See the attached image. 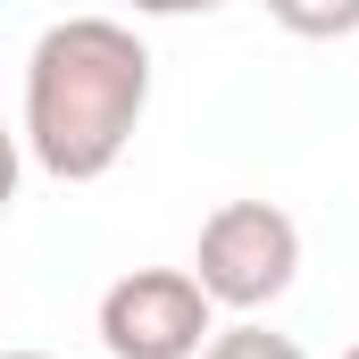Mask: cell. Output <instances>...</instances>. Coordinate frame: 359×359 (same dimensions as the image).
Returning <instances> with one entry per match:
<instances>
[{"label": "cell", "mask_w": 359, "mask_h": 359, "mask_svg": "<svg viewBox=\"0 0 359 359\" xmlns=\"http://www.w3.org/2000/svg\"><path fill=\"white\" fill-rule=\"evenodd\" d=\"M151 109V50L117 17H59L25 59V151L59 184H100Z\"/></svg>", "instance_id": "obj_1"}, {"label": "cell", "mask_w": 359, "mask_h": 359, "mask_svg": "<svg viewBox=\"0 0 359 359\" xmlns=\"http://www.w3.org/2000/svg\"><path fill=\"white\" fill-rule=\"evenodd\" d=\"M192 276L217 309H268L292 292L301 276V226L276 209V201H217L201 217V251H192Z\"/></svg>", "instance_id": "obj_2"}, {"label": "cell", "mask_w": 359, "mask_h": 359, "mask_svg": "<svg viewBox=\"0 0 359 359\" xmlns=\"http://www.w3.org/2000/svg\"><path fill=\"white\" fill-rule=\"evenodd\" d=\"M217 301L201 292L192 268H134L100 292V343L109 359H201Z\"/></svg>", "instance_id": "obj_3"}, {"label": "cell", "mask_w": 359, "mask_h": 359, "mask_svg": "<svg viewBox=\"0 0 359 359\" xmlns=\"http://www.w3.org/2000/svg\"><path fill=\"white\" fill-rule=\"evenodd\" d=\"M268 17L301 42H343L359 34V0H268Z\"/></svg>", "instance_id": "obj_4"}, {"label": "cell", "mask_w": 359, "mask_h": 359, "mask_svg": "<svg viewBox=\"0 0 359 359\" xmlns=\"http://www.w3.org/2000/svg\"><path fill=\"white\" fill-rule=\"evenodd\" d=\"M201 359H301V343H292V334H268V326H251V318H243V326L209 334Z\"/></svg>", "instance_id": "obj_5"}, {"label": "cell", "mask_w": 359, "mask_h": 359, "mask_svg": "<svg viewBox=\"0 0 359 359\" xmlns=\"http://www.w3.org/2000/svg\"><path fill=\"white\" fill-rule=\"evenodd\" d=\"M134 17H209V8H226V0H126Z\"/></svg>", "instance_id": "obj_6"}, {"label": "cell", "mask_w": 359, "mask_h": 359, "mask_svg": "<svg viewBox=\"0 0 359 359\" xmlns=\"http://www.w3.org/2000/svg\"><path fill=\"white\" fill-rule=\"evenodd\" d=\"M8 201H17V134L0 126V209H8Z\"/></svg>", "instance_id": "obj_7"}, {"label": "cell", "mask_w": 359, "mask_h": 359, "mask_svg": "<svg viewBox=\"0 0 359 359\" xmlns=\"http://www.w3.org/2000/svg\"><path fill=\"white\" fill-rule=\"evenodd\" d=\"M0 359H42V351H0Z\"/></svg>", "instance_id": "obj_8"}, {"label": "cell", "mask_w": 359, "mask_h": 359, "mask_svg": "<svg viewBox=\"0 0 359 359\" xmlns=\"http://www.w3.org/2000/svg\"><path fill=\"white\" fill-rule=\"evenodd\" d=\"M343 359H359V343H351V351H343Z\"/></svg>", "instance_id": "obj_9"}]
</instances>
